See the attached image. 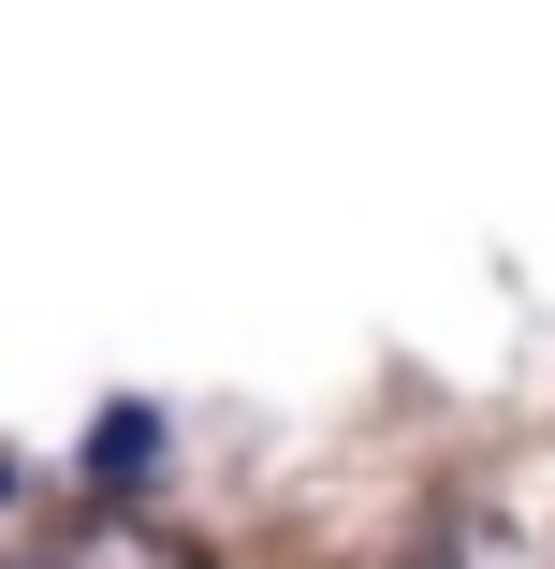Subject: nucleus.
<instances>
[{"label": "nucleus", "instance_id": "nucleus-2", "mask_svg": "<svg viewBox=\"0 0 555 569\" xmlns=\"http://www.w3.org/2000/svg\"><path fill=\"white\" fill-rule=\"evenodd\" d=\"M147 452H161V409H102L88 423V482H147Z\"/></svg>", "mask_w": 555, "mask_h": 569}, {"label": "nucleus", "instance_id": "nucleus-3", "mask_svg": "<svg viewBox=\"0 0 555 569\" xmlns=\"http://www.w3.org/2000/svg\"><path fill=\"white\" fill-rule=\"evenodd\" d=\"M0 482H16V452H0Z\"/></svg>", "mask_w": 555, "mask_h": 569}, {"label": "nucleus", "instance_id": "nucleus-1", "mask_svg": "<svg viewBox=\"0 0 555 569\" xmlns=\"http://www.w3.org/2000/svg\"><path fill=\"white\" fill-rule=\"evenodd\" d=\"M44 569H205V540H176V526H147V511H88Z\"/></svg>", "mask_w": 555, "mask_h": 569}]
</instances>
